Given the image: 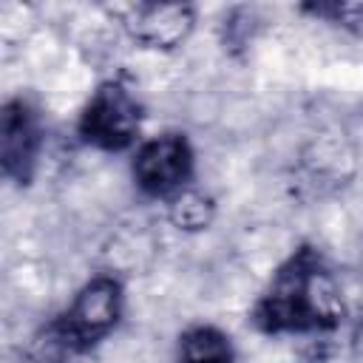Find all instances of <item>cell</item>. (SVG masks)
<instances>
[{"label": "cell", "instance_id": "obj_6", "mask_svg": "<svg viewBox=\"0 0 363 363\" xmlns=\"http://www.w3.org/2000/svg\"><path fill=\"white\" fill-rule=\"evenodd\" d=\"M122 23L125 31L145 48L173 51L190 37L196 9L187 3H136L125 9Z\"/></svg>", "mask_w": 363, "mask_h": 363}, {"label": "cell", "instance_id": "obj_7", "mask_svg": "<svg viewBox=\"0 0 363 363\" xmlns=\"http://www.w3.org/2000/svg\"><path fill=\"white\" fill-rule=\"evenodd\" d=\"M179 363H235V349L218 326L196 323L179 335Z\"/></svg>", "mask_w": 363, "mask_h": 363}, {"label": "cell", "instance_id": "obj_8", "mask_svg": "<svg viewBox=\"0 0 363 363\" xmlns=\"http://www.w3.org/2000/svg\"><path fill=\"white\" fill-rule=\"evenodd\" d=\"M213 213H216V204L201 190L184 187L170 199V221L179 230H207V224L213 221Z\"/></svg>", "mask_w": 363, "mask_h": 363}, {"label": "cell", "instance_id": "obj_10", "mask_svg": "<svg viewBox=\"0 0 363 363\" xmlns=\"http://www.w3.org/2000/svg\"><path fill=\"white\" fill-rule=\"evenodd\" d=\"M357 323H360V332H363V292H360V301H357Z\"/></svg>", "mask_w": 363, "mask_h": 363}, {"label": "cell", "instance_id": "obj_2", "mask_svg": "<svg viewBox=\"0 0 363 363\" xmlns=\"http://www.w3.org/2000/svg\"><path fill=\"white\" fill-rule=\"evenodd\" d=\"M122 309H125V289L119 278L105 272L88 278L77 289L74 301L43 329L45 352H51L57 360H68L91 352L119 326Z\"/></svg>", "mask_w": 363, "mask_h": 363}, {"label": "cell", "instance_id": "obj_1", "mask_svg": "<svg viewBox=\"0 0 363 363\" xmlns=\"http://www.w3.org/2000/svg\"><path fill=\"white\" fill-rule=\"evenodd\" d=\"M343 315V292L329 261L320 250L301 244L278 264L252 303L250 320L264 335H303L332 332Z\"/></svg>", "mask_w": 363, "mask_h": 363}, {"label": "cell", "instance_id": "obj_9", "mask_svg": "<svg viewBox=\"0 0 363 363\" xmlns=\"http://www.w3.org/2000/svg\"><path fill=\"white\" fill-rule=\"evenodd\" d=\"M306 11L326 17L329 23H340V26H363V6H346V3H332V6H306Z\"/></svg>", "mask_w": 363, "mask_h": 363}, {"label": "cell", "instance_id": "obj_4", "mask_svg": "<svg viewBox=\"0 0 363 363\" xmlns=\"http://www.w3.org/2000/svg\"><path fill=\"white\" fill-rule=\"evenodd\" d=\"M196 170V153L182 130H164L145 139L130 162L136 187L153 199H173L182 193Z\"/></svg>", "mask_w": 363, "mask_h": 363}, {"label": "cell", "instance_id": "obj_5", "mask_svg": "<svg viewBox=\"0 0 363 363\" xmlns=\"http://www.w3.org/2000/svg\"><path fill=\"white\" fill-rule=\"evenodd\" d=\"M43 142L45 130L40 108L23 94L6 99L0 113V164L9 182H14L17 187L31 184L40 164Z\"/></svg>", "mask_w": 363, "mask_h": 363}, {"label": "cell", "instance_id": "obj_3", "mask_svg": "<svg viewBox=\"0 0 363 363\" xmlns=\"http://www.w3.org/2000/svg\"><path fill=\"white\" fill-rule=\"evenodd\" d=\"M139 128H142V102L130 91V85L122 82L119 77H111L96 85V91L82 105L77 122L79 139L105 153L128 150L139 139Z\"/></svg>", "mask_w": 363, "mask_h": 363}]
</instances>
